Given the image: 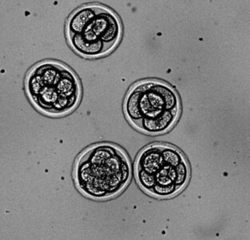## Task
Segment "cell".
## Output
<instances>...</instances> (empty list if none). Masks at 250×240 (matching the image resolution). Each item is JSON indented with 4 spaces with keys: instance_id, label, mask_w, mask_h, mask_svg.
<instances>
[{
    "instance_id": "obj_1",
    "label": "cell",
    "mask_w": 250,
    "mask_h": 240,
    "mask_svg": "<svg viewBox=\"0 0 250 240\" xmlns=\"http://www.w3.org/2000/svg\"><path fill=\"white\" fill-rule=\"evenodd\" d=\"M131 176L127 157L116 146H93L75 163V178L79 190L94 198H110L121 192Z\"/></svg>"
},
{
    "instance_id": "obj_2",
    "label": "cell",
    "mask_w": 250,
    "mask_h": 240,
    "mask_svg": "<svg viewBox=\"0 0 250 240\" xmlns=\"http://www.w3.org/2000/svg\"><path fill=\"white\" fill-rule=\"evenodd\" d=\"M125 115L135 128L149 134H161L175 124L180 113L178 95L163 82L135 84L125 99Z\"/></svg>"
},
{
    "instance_id": "obj_3",
    "label": "cell",
    "mask_w": 250,
    "mask_h": 240,
    "mask_svg": "<svg viewBox=\"0 0 250 240\" xmlns=\"http://www.w3.org/2000/svg\"><path fill=\"white\" fill-rule=\"evenodd\" d=\"M26 87L35 105L53 115L73 110L81 97L77 77L58 63H42L35 66L26 78Z\"/></svg>"
},
{
    "instance_id": "obj_4",
    "label": "cell",
    "mask_w": 250,
    "mask_h": 240,
    "mask_svg": "<svg viewBox=\"0 0 250 240\" xmlns=\"http://www.w3.org/2000/svg\"><path fill=\"white\" fill-rule=\"evenodd\" d=\"M163 165L154 175H150L154 185L149 194L158 198H169L187 185L189 167L184 155L172 146L163 145Z\"/></svg>"
},
{
    "instance_id": "obj_5",
    "label": "cell",
    "mask_w": 250,
    "mask_h": 240,
    "mask_svg": "<svg viewBox=\"0 0 250 240\" xmlns=\"http://www.w3.org/2000/svg\"><path fill=\"white\" fill-rule=\"evenodd\" d=\"M81 35L89 42H103L105 53L107 54L112 51L121 39V23L111 10L99 5L95 18L90 21Z\"/></svg>"
},
{
    "instance_id": "obj_6",
    "label": "cell",
    "mask_w": 250,
    "mask_h": 240,
    "mask_svg": "<svg viewBox=\"0 0 250 240\" xmlns=\"http://www.w3.org/2000/svg\"><path fill=\"white\" fill-rule=\"evenodd\" d=\"M99 8V5H85L74 11L67 20V35L83 33L84 29L95 18Z\"/></svg>"
},
{
    "instance_id": "obj_7",
    "label": "cell",
    "mask_w": 250,
    "mask_h": 240,
    "mask_svg": "<svg viewBox=\"0 0 250 240\" xmlns=\"http://www.w3.org/2000/svg\"><path fill=\"white\" fill-rule=\"evenodd\" d=\"M69 43L72 48L82 56L88 58L99 57L105 55V46L101 41L89 42L81 34L67 35Z\"/></svg>"
}]
</instances>
